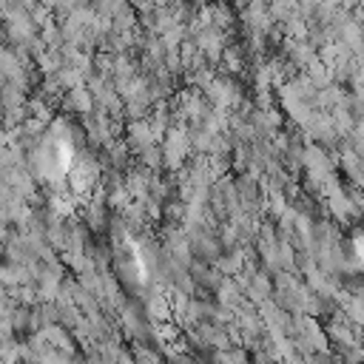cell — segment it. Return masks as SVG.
Instances as JSON below:
<instances>
[{
	"label": "cell",
	"mask_w": 364,
	"mask_h": 364,
	"mask_svg": "<svg viewBox=\"0 0 364 364\" xmlns=\"http://www.w3.org/2000/svg\"><path fill=\"white\" fill-rule=\"evenodd\" d=\"M338 267L347 279L364 282V225L347 230L338 242Z\"/></svg>",
	"instance_id": "cell-1"
}]
</instances>
